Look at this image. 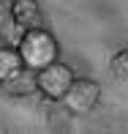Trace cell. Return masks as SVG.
<instances>
[{
  "label": "cell",
  "instance_id": "cell-1",
  "mask_svg": "<svg viewBox=\"0 0 128 134\" xmlns=\"http://www.w3.org/2000/svg\"><path fill=\"white\" fill-rule=\"evenodd\" d=\"M16 52H19L25 69L38 71V69H44L46 63H52V60L60 58V44H57V38H54V33H49L44 25L41 27H25L19 44H16Z\"/></svg>",
  "mask_w": 128,
  "mask_h": 134
},
{
  "label": "cell",
  "instance_id": "cell-2",
  "mask_svg": "<svg viewBox=\"0 0 128 134\" xmlns=\"http://www.w3.org/2000/svg\"><path fill=\"white\" fill-rule=\"evenodd\" d=\"M74 77H76L74 69L57 58V60H52V63H46L44 69L35 71V93L44 96V99L52 101V104H57V101L65 96L68 85L74 82Z\"/></svg>",
  "mask_w": 128,
  "mask_h": 134
},
{
  "label": "cell",
  "instance_id": "cell-3",
  "mask_svg": "<svg viewBox=\"0 0 128 134\" xmlns=\"http://www.w3.org/2000/svg\"><path fill=\"white\" fill-rule=\"evenodd\" d=\"M98 101H101V82L90 80V77H74L60 104L65 107L68 115H87L95 109Z\"/></svg>",
  "mask_w": 128,
  "mask_h": 134
},
{
  "label": "cell",
  "instance_id": "cell-4",
  "mask_svg": "<svg viewBox=\"0 0 128 134\" xmlns=\"http://www.w3.org/2000/svg\"><path fill=\"white\" fill-rule=\"evenodd\" d=\"M8 16L14 19V25L25 27H41L44 25V11H41L38 0H8Z\"/></svg>",
  "mask_w": 128,
  "mask_h": 134
},
{
  "label": "cell",
  "instance_id": "cell-5",
  "mask_svg": "<svg viewBox=\"0 0 128 134\" xmlns=\"http://www.w3.org/2000/svg\"><path fill=\"white\" fill-rule=\"evenodd\" d=\"M0 88H3L8 96H14V99H27V96L35 93V71L22 69L19 74H14L11 80L0 82Z\"/></svg>",
  "mask_w": 128,
  "mask_h": 134
},
{
  "label": "cell",
  "instance_id": "cell-6",
  "mask_svg": "<svg viewBox=\"0 0 128 134\" xmlns=\"http://www.w3.org/2000/svg\"><path fill=\"white\" fill-rule=\"evenodd\" d=\"M22 69H25V63H22L16 47H0V82L11 80V77L19 74Z\"/></svg>",
  "mask_w": 128,
  "mask_h": 134
},
{
  "label": "cell",
  "instance_id": "cell-7",
  "mask_svg": "<svg viewBox=\"0 0 128 134\" xmlns=\"http://www.w3.org/2000/svg\"><path fill=\"white\" fill-rule=\"evenodd\" d=\"M109 71H112L114 80L128 82V49H117L109 60Z\"/></svg>",
  "mask_w": 128,
  "mask_h": 134
},
{
  "label": "cell",
  "instance_id": "cell-8",
  "mask_svg": "<svg viewBox=\"0 0 128 134\" xmlns=\"http://www.w3.org/2000/svg\"><path fill=\"white\" fill-rule=\"evenodd\" d=\"M5 8H8V5H5V0H0V19H3V14H5Z\"/></svg>",
  "mask_w": 128,
  "mask_h": 134
}]
</instances>
